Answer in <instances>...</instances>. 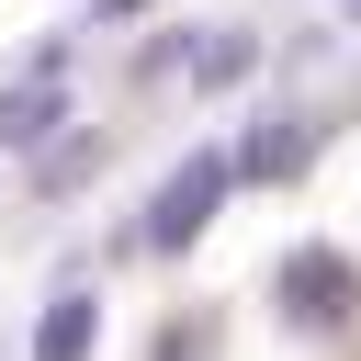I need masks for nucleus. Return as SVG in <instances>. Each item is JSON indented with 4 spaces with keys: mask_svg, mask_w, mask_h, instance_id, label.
<instances>
[{
    "mask_svg": "<svg viewBox=\"0 0 361 361\" xmlns=\"http://www.w3.org/2000/svg\"><path fill=\"white\" fill-rule=\"evenodd\" d=\"M214 192H237V158H214V147H203V158H192V169L147 203V226H135V237H147V248H180V237L214 214Z\"/></svg>",
    "mask_w": 361,
    "mask_h": 361,
    "instance_id": "f257e3e1",
    "label": "nucleus"
},
{
    "mask_svg": "<svg viewBox=\"0 0 361 361\" xmlns=\"http://www.w3.org/2000/svg\"><path fill=\"white\" fill-rule=\"evenodd\" d=\"M79 350H90V293H68V305L34 327V361H79Z\"/></svg>",
    "mask_w": 361,
    "mask_h": 361,
    "instance_id": "f03ea898",
    "label": "nucleus"
},
{
    "mask_svg": "<svg viewBox=\"0 0 361 361\" xmlns=\"http://www.w3.org/2000/svg\"><path fill=\"white\" fill-rule=\"evenodd\" d=\"M56 113H68V102H56V90H11V102H0V135H11V147H23V135H45V124H56Z\"/></svg>",
    "mask_w": 361,
    "mask_h": 361,
    "instance_id": "7ed1b4c3",
    "label": "nucleus"
}]
</instances>
